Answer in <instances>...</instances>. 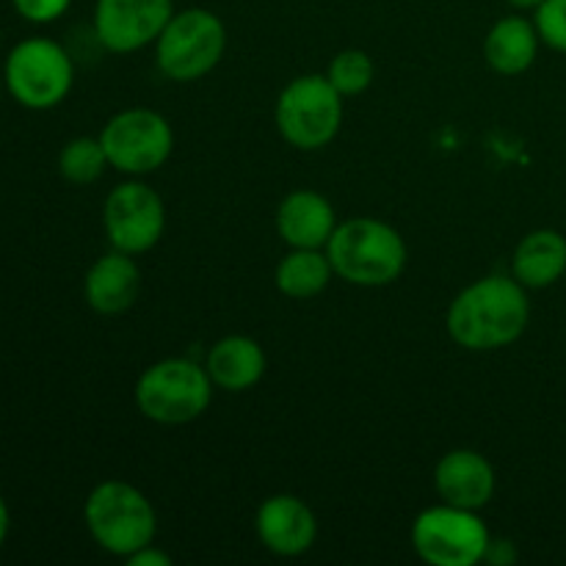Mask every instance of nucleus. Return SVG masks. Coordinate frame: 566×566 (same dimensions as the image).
<instances>
[{"label": "nucleus", "instance_id": "f257e3e1", "mask_svg": "<svg viewBox=\"0 0 566 566\" xmlns=\"http://www.w3.org/2000/svg\"><path fill=\"white\" fill-rule=\"evenodd\" d=\"M528 298L520 282L486 276L457 296L448 310V332L470 352H490L517 340L528 326Z\"/></svg>", "mask_w": 566, "mask_h": 566}, {"label": "nucleus", "instance_id": "f03ea898", "mask_svg": "<svg viewBox=\"0 0 566 566\" xmlns=\"http://www.w3.org/2000/svg\"><path fill=\"white\" fill-rule=\"evenodd\" d=\"M326 258L343 280L354 285L379 287L401 274L407 263V247L401 235L385 221L352 219L335 227Z\"/></svg>", "mask_w": 566, "mask_h": 566}, {"label": "nucleus", "instance_id": "7ed1b4c3", "mask_svg": "<svg viewBox=\"0 0 566 566\" xmlns=\"http://www.w3.org/2000/svg\"><path fill=\"white\" fill-rule=\"evenodd\" d=\"M86 525L103 551L133 556L153 542L155 512L136 486L125 481H105L88 495Z\"/></svg>", "mask_w": 566, "mask_h": 566}, {"label": "nucleus", "instance_id": "20e7f679", "mask_svg": "<svg viewBox=\"0 0 566 566\" xmlns=\"http://www.w3.org/2000/svg\"><path fill=\"white\" fill-rule=\"evenodd\" d=\"M210 374L191 359H164L144 370L136 387L138 409L149 420L180 426L199 418L210 403Z\"/></svg>", "mask_w": 566, "mask_h": 566}, {"label": "nucleus", "instance_id": "39448f33", "mask_svg": "<svg viewBox=\"0 0 566 566\" xmlns=\"http://www.w3.org/2000/svg\"><path fill=\"white\" fill-rule=\"evenodd\" d=\"M6 86L11 97L31 111L59 105L72 88V61L53 39H25L6 59Z\"/></svg>", "mask_w": 566, "mask_h": 566}, {"label": "nucleus", "instance_id": "423d86ee", "mask_svg": "<svg viewBox=\"0 0 566 566\" xmlns=\"http://www.w3.org/2000/svg\"><path fill=\"white\" fill-rule=\"evenodd\" d=\"M343 94L329 77H296L276 103V127L298 149H321L337 136L343 122Z\"/></svg>", "mask_w": 566, "mask_h": 566}, {"label": "nucleus", "instance_id": "0eeeda50", "mask_svg": "<svg viewBox=\"0 0 566 566\" xmlns=\"http://www.w3.org/2000/svg\"><path fill=\"white\" fill-rule=\"evenodd\" d=\"M227 33L216 14L188 9L166 22L158 36V66L171 81H197L219 64Z\"/></svg>", "mask_w": 566, "mask_h": 566}, {"label": "nucleus", "instance_id": "6e6552de", "mask_svg": "<svg viewBox=\"0 0 566 566\" xmlns=\"http://www.w3.org/2000/svg\"><path fill=\"white\" fill-rule=\"evenodd\" d=\"M412 545L423 562L434 566H473L486 558L490 534L470 509L448 503L415 520Z\"/></svg>", "mask_w": 566, "mask_h": 566}, {"label": "nucleus", "instance_id": "1a4fd4ad", "mask_svg": "<svg viewBox=\"0 0 566 566\" xmlns=\"http://www.w3.org/2000/svg\"><path fill=\"white\" fill-rule=\"evenodd\" d=\"M99 142H103L111 166L127 171V175H147L166 164L175 136L164 116L155 111L136 108L114 116L105 125Z\"/></svg>", "mask_w": 566, "mask_h": 566}, {"label": "nucleus", "instance_id": "9d476101", "mask_svg": "<svg viewBox=\"0 0 566 566\" xmlns=\"http://www.w3.org/2000/svg\"><path fill=\"white\" fill-rule=\"evenodd\" d=\"M164 202L144 182H125L105 202V230L119 252L138 254L153 249L164 235Z\"/></svg>", "mask_w": 566, "mask_h": 566}, {"label": "nucleus", "instance_id": "9b49d317", "mask_svg": "<svg viewBox=\"0 0 566 566\" xmlns=\"http://www.w3.org/2000/svg\"><path fill=\"white\" fill-rule=\"evenodd\" d=\"M171 17V0H97L94 31L114 53H133L158 39Z\"/></svg>", "mask_w": 566, "mask_h": 566}, {"label": "nucleus", "instance_id": "f8f14e48", "mask_svg": "<svg viewBox=\"0 0 566 566\" xmlns=\"http://www.w3.org/2000/svg\"><path fill=\"white\" fill-rule=\"evenodd\" d=\"M315 517L298 497L276 495L258 512V534L276 556H298L315 542Z\"/></svg>", "mask_w": 566, "mask_h": 566}, {"label": "nucleus", "instance_id": "ddd939ff", "mask_svg": "<svg viewBox=\"0 0 566 566\" xmlns=\"http://www.w3.org/2000/svg\"><path fill=\"white\" fill-rule=\"evenodd\" d=\"M437 490L446 503L459 509H481L495 492V473L475 451H453L437 464Z\"/></svg>", "mask_w": 566, "mask_h": 566}, {"label": "nucleus", "instance_id": "4468645a", "mask_svg": "<svg viewBox=\"0 0 566 566\" xmlns=\"http://www.w3.org/2000/svg\"><path fill=\"white\" fill-rule=\"evenodd\" d=\"M282 241L296 249H318L335 232V210L321 193L293 191L276 213Z\"/></svg>", "mask_w": 566, "mask_h": 566}, {"label": "nucleus", "instance_id": "2eb2a0df", "mask_svg": "<svg viewBox=\"0 0 566 566\" xmlns=\"http://www.w3.org/2000/svg\"><path fill=\"white\" fill-rule=\"evenodd\" d=\"M138 269L127 252L99 258L86 276L88 307L103 315H119L136 302Z\"/></svg>", "mask_w": 566, "mask_h": 566}, {"label": "nucleus", "instance_id": "dca6fc26", "mask_svg": "<svg viewBox=\"0 0 566 566\" xmlns=\"http://www.w3.org/2000/svg\"><path fill=\"white\" fill-rule=\"evenodd\" d=\"M208 374L219 387L230 392L249 390L265 374V354L252 337H224L208 354Z\"/></svg>", "mask_w": 566, "mask_h": 566}, {"label": "nucleus", "instance_id": "f3484780", "mask_svg": "<svg viewBox=\"0 0 566 566\" xmlns=\"http://www.w3.org/2000/svg\"><path fill=\"white\" fill-rule=\"evenodd\" d=\"M566 271V238L556 230H536L514 252V276L525 287H547Z\"/></svg>", "mask_w": 566, "mask_h": 566}, {"label": "nucleus", "instance_id": "a211bd4d", "mask_svg": "<svg viewBox=\"0 0 566 566\" xmlns=\"http://www.w3.org/2000/svg\"><path fill=\"white\" fill-rule=\"evenodd\" d=\"M536 44H539V36H536V28L528 20L506 17L490 31L484 53L492 70L503 72V75H520V72L534 64Z\"/></svg>", "mask_w": 566, "mask_h": 566}, {"label": "nucleus", "instance_id": "6ab92c4d", "mask_svg": "<svg viewBox=\"0 0 566 566\" xmlns=\"http://www.w3.org/2000/svg\"><path fill=\"white\" fill-rule=\"evenodd\" d=\"M329 258H324L315 249H296L287 254L276 269V287L291 298H310L318 296L332 276Z\"/></svg>", "mask_w": 566, "mask_h": 566}, {"label": "nucleus", "instance_id": "aec40b11", "mask_svg": "<svg viewBox=\"0 0 566 566\" xmlns=\"http://www.w3.org/2000/svg\"><path fill=\"white\" fill-rule=\"evenodd\" d=\"M105 164H108V155H105L99 138H75V142L61 149L59 158L61 175L70 182H77V186L97 180L103 175Z\"/></svg>", "mask_w": 566, "mask_h": 566}, {"label": "nucleus", "instance_id": "412c9836", "mask_svg": "<svg viewBox=\"0 0 566 566\" xmlns=\"http://www.w3.org/2000/svg\"><path fill=\"white\" fill-rule=\"evenodd\" d=\"M332 86L340 94H359L374 81V61L363 50H346L329 66Z\"/></svg>", "mask_w": 566, "mask_h": 566}, {"label": "nucleus", "instance_id": "4be33fe9", "mask_svg": "<svg viewBox=\"0 0 566 566\" xmlns=\"http://www.w3.org/2000/svg\"><path fill=\"white\" fill-rule=\"evenodd\" d=\"M536 33L551 48L566 53V0H542L536 9Z\"/></svg>", "mask_w": 566, "mask_h": 566}, {"label": "nucleus", "instance_id": "5701e85b", "mask_svg": "<svg viewBox=\"0 0 566 566\" xmlns=\"http://www.w3.org/2000/svg\"><path fill=\"white\" fill-rule=\"evenodd\" d=\"M72 0H14V9L20 11V17H25L28 22H53L70 9Z\"/></svg>", "mask_w": 566, "mask_h": 566}, {"label": "nucleus", "instance_id": "b1692460", "mask_svg": "<svg viewBox=\"0 0 566 566\" xmlns=\"http://www.w3.org/2000/svg\"><path fill=\"white\" fill-rule=\"evenodd\" d=\"M127 562L130 566H169L171 558L166 556V553H158L153 551V547H142V551H136L133 556H127Z\"/></svg>", "mask_w": 566, "mask_h": 566}, {"label": "nucleus", "instance_id": "393cba45", "mask_svg": "<svg viewBox=\"0 0 566 566\" xmlns=\"http://www.w3.org/2000/svg\"><path fill=\"white\" fill-rule=\"evenodd\" d=\"M495 551L497 553H492V551H486V558H490V562H495V564H512L514 558V547H512V542H495Z\"/></svg>", "mask_w": 566, "mask_h": 566}, {"label": "nucleus", "instance_id": "a878e982", "mask_svg": "<svg viewBox=\"0 0 566 566\" xmlns=\"http://www.w3.org/2000/svg\"><path fill=\"white\" fill-rule=\"evenodd\" d=\"M6 536H9V509H6V501L0 497V547H3Z\"/></svg>", "mask_w": 566, "mask_h": 566}, {"label": "nucleus", "instance_id": "bb28decb", "mask_svg": "<svg viewBox=\"0 0 566 566\" xmlns=\"http://www.w3.org/2000/svg\"><path fill=\"white\" fill-rule=\"evenodd\" d=\"M509 3H512L514 9H539L542 0H509Z\"/></svg>", "mask_w": 566, "mask_h": 566}]
</instances>
